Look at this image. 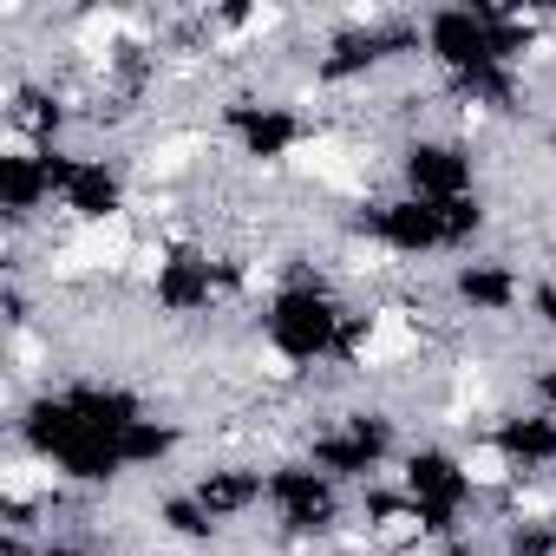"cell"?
I'll return each instance as SVG.
<instances>
[{
	"label": "cell",
	"instance_id": "cell-1",
	"mask_svg": "<svg viewBox=\"0 0 556 556\" xmlns=\"http://www.w3.org/2000/svg\"><path fill=\"white\" fill-rule=\"evenodd\" d=\"M354 321H361V302L334 282L321 262L295 255V268L282 275V289L255 308V348H268L289 374L315 380V374H334L348 361Z\"/></svg>",
	"mask_w": 556,
	"mask_h": 556
},
{
	"label": "cell",
	"instance_id": "cell-2",
	"mask_svg": "<svg viewBox=\"0 0 556 556\" xmlns=\"http://www.w3.org/2000/svg\"><path fill=\"white\" fill-rule=\"evenodd\" d=\"M262 517H268V543L275 549L328 556L341 543V530L354 523V497L328 471H315L302 452H289V458H268V504H262Z\"/></svg>",
	"mask_w": 556,
	"mask_h": 556
},
{
	"label": "cell",
	"instance_id": "cell-3",
	"mask_svg": "<svg viewBox=\"0 0 556 556\" xmlns=\"http://www.w3.org/2000/svg\"><path fill=\"white\" fill-rule=\"evenodd\" d=\"M321 118L302 112L289 92H275V86H255V79H236L223 99H216V138L255 164V170H289L308 144H315Z\"/></svg>",
	"mask_w": 556,
	"mask_h": 556
},
{
	"label": "cell",
	"instance_id": "cell-4",
	"mask_svg": "<svg viewBox=\"0 0 556 556\" xmlns=\"http://www.w3.org/2000/svg\"><path fill=\"white\" fill-rule=\"evenodd\" d=\"M393 484H400V497L419 510V523H426L432 543L478 536L484 497H478V484H471V471H465L458 439H413V445L400 452V465H393Z\"/></svg>",
	"mask_w": 556,
	"mask_h": 556
},
{
	"label": "cell",
	"instance_id": "cell-5",
	"mask_svg": "<svg viewBox=\"0 0 556 556\" xmlns=\"http://www.w3.org/2000/svg\"><path fill=\"white\" fill-rule=\"evenodd\" d=\"M419 66L432 73L439 92H458V86H471V79L510 66L491 0H465V8H426V14H419Z\"/></svg>",
	"mask_w": 556,
	"mask_h": 556
},
{
	"label": "cell",
	"instance_id": "cell-6",
	"mask_svg": "<svg viewBox=\"0 0 556 556\" xmlns=\"http://www.w3.org/2000/svg\"><path fill=\"white\" fill-rule=\"evenodd\" d=\"M387 184L419 203H465V197H484V151L445 125H426L387 144Z\"/></svg>",
	"mask_w": 556,
	"mask_h": 556
},
{
	"label": "cell",
	"instance_id": "cell-7",
	"mask_svg": "<svg viewBox=\"0 0 556 556\" xmlns=\"http://www.w3.org/2000/svg\"><path fill=\"white\" fill-rule=\"evenodd\" d=\"M530 282H536V275L517 255L471 249V255H458V262L439 268V302H445L452 321H471V328L517 321V315H530Z\"/></svg>",
	"mask_w": 556,
	"mask_h": 556
},
{
	"label": "cell",
	"instance_id": "cell-8",
	"mask_svg": "<svg viewBox=\"0 0 556 556\" xmlns=\"http://www.w3.org/2000/svg\"><path fill=\"white\" fill-rule=\"evenodd\" d=\"M184 491H190L223 530H242V523L262 517V504H268V458H249V452H210L197 471H184Z\"/></svg>",
	"mask_w": 556,
	"mask_h": 556
},
{
	"label": "cell",
	"instance_id": "cell-9",
	"mask_svg": "<svg viewBox=\"0 0 556 556\" xmlns=\"http://www.w3.org/2000/svg\"><path fill=\"white\" fill-rule=\"evenodd\" d=\"M478 432L517 465V478H556V413H549V406L510 400V406H497Z\"/></svg>",
	"mask_w": 556,
	"mask_h": 556
},
{
	"label": "cell",
	"instance_id": "cell-10",
	"mask_svg": "<svg viewBox=\"0 0 556 556\" xmlns=\"http://www.w3.org/2000/svg\"><path fill=\"white\" fill-rule=\"evenodd\" d=\"M426 556H497L491 536H452V543H432Z\"/></svg>",
	"mask_w": 556,
	"mask_h": 556
}]
</instances>
